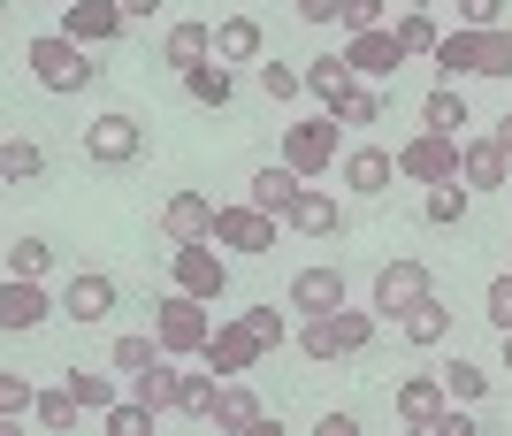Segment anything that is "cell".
Returning a JSON list of instances; mask_svg holds the SVG:
<instances>
[{
  "instance_id": "6da1fadb",
  "label": "cell",
  "mask_w": 512,
  "mask_h": 436,
  "mask_svg": "<svg viewBox=\"0 0 512 436\" xmlns=\"http://www.w3.org/2000/svg\"><path fill=\"white\" fill-rule=\"evenodd\" d=\"M31 77H39L46 92H85L100 69H92V46H77L69 31H54V39H31Z\"/></svg>"
},
{
  "instance_id": "7a4b0ae2",
  "label": "cell",
  "mask_w": 512,
  "mask_h": 436,
  "mask_svg": "<svg viewBox=\"0 0 512 436\" xmlns=\"http://www.w3.org/2000/svg\"><path fill=\"white\" fill-rule=\"evenodd\" d=\"M207 306H214V299H192V291H169V299L153 306V314H161V322H153V337H161L169 352H207V337H214Z\"/></svg>"
},
{
  "instance_id": "3957f363",
  "label": "cell",
  "mask_w": 512,
  "mask_h": 436,
  "mask_svg": "<svg viewBox=\"0 0 512 436\" xmlns=\"http://www.w3.org/2000/svg\"><path fill=\"white\" fill-rule=\"evenodd\" d=\"M138 146H146V131H138V115H123V108L85 123V161H100V169H130Z\"/></svg>"
},
{
  "instance_id": "277c9868",
  "label": "cell",
  "mask_w": 512,
  "mask_h": 436,
  "mask_svg": "<svg viewBox=\"0 0 512 436\" xmlns=\"http://www.w3.org/2000/svg\"><path fill=\"white\" fill-rule=\"evenodd\" d=\"M398 176H413V184H451V176H459V138L421 131L413 146H398Z\"/></svg>"
},
{
  "instance_id": "5b68a950",
  "label": "cell",
  "mask_w": 512,
  "mask_h": 436,
  "mask_svg": "<svg viewBox=\"0 0 512 436\" xmlns=\"http://www.w3.org/2000/svg\"><path fill=\"white\" fill-rule=\"evenodd\" d=\"M214 245H230V253H276V215L268 207H222L214 215Z\"/></svg>"
},
{
  "instance_id": "8992f818",
  "label": "cell",
  "mask_w": 512,
  "mask_h": 436,
  "mask_svg": "<svg viewBox=\"0 0 512 436\" xmlns=\"http://www.w3.org/2000/svg\"><path fill=\"white\" fill-rule=\"evenodd\" d=\"M123 0H69V8H62V31H69V39H77V46H115V39H123Z\"/></svg>"
},
{
  "instance_id": "52a82bcc",
  "label": "cell",
  "mask_w": 512,
  "mask_h": 436,
  "mask_svg": "<svg viewBox=\"0 0 512 436\" xmlns=\"http://www.w3.org/2000/svg\"><path fill=\"white\" fill-rule=\"evenodd\" d=\"M176 291H192V299H222L230 291V268L214 261V238H199V245H176Z\"/></svg>"
},
{
  "instance_id": "ba28073f",
  "label": "cell",
  "mask_w": 512,
  "mask_h": 436,
  "mask_svg": "<svg viewBox=\"0 0 512 436\" xmlns=\"http://www.w3.org/2000/svg\"><path fill=\"white\" fill-rule=\"evenodd\" d=\"M260 337H253V322L237 314V322H214V337H207V368L214 375H253V360H260Z\"/></svg>"
},
{
  "instance_id": "9c48e42d",
  "label": "cell",
  "mask_w": 512,
  "mask_h": 436,
  "mask_svg": "<svg viewBox=\"0 0 512 436\" xmlns=\"http://www.w3.org/2000/svg\"><path fill=\"white\" fill-rule=\"evenodd\" d=\"M115 299H123V291H115V276H100V268H85V276H69L62 284V314L69 322H107V314H115Z\"/></svg>"
},
{
  "instance_id": "30bf717a",
  "label": "cell",
  "mask_w": 512,
  "mask_h": 436,
  "mask_svg": "<svg viewBox=\"0 0 512 436\" xmlns=\"http://www.w3.org/2000/svg\"><path fill=\"white\" fill-rule=\"evenodd\" d=\"M46 314H62V299H46L31 276H8V291H0V329H8V337H23V329H39Z\"/></svg>"
},
{
  "instance_id": "8fae6325",
  "label": "cell",
  "mask_w": 512,
  "mask_h": 436,
  "mask_svg": "<svg viewBox=\"0 0 512 436\" xmlns=\"http://www.w3.org/2000/svg\"><path fill=\"white\" fill-rule=\"evenodd\" d=\"M459 176H467L474 192H505L512 184V153L497 138H459Z\"/></svg>"
},
{
  "instance_id": "7c38bea8",
  "label": "cell",
  "mask_w": 512,
  "mask_h": 436,
  "mask_svg": "<svg viewBox=\"0 0 512 436\" xmlns=\"http://www.w3.org/2000/svg\"><path fill=\"white\" fill-rule=\"evenodd\" d=\"M283 161H291V169L299 176H321V169H337V131H329V123H291V138H283Z\"/></svg>"
},
{
  "instance_id": "4fadbf2b",
  "label": "cell",
  "mask_w": 512,
  "mask_h": 436,
  "mask_svg": "<svg viewBox=\"0 0 512 436\" xmlns=\"http://www.w3.org/2000/svg\"><path fill=\"white\" fill-rule=\"evenodd\" d=\"M413 299H428V268H421V261H390L383 276H375V314H383V322H398Z\"/></svg>"
},
{
  "instance_id": "5bb4252c",
  "label": "cell",
  "mask_w": 512,
  "mask_h": 436,
  "mask_svg": "<svg viewBox=\"0 0 512 436\" xmlns=\"http://www.w3.org/2000/svg\"><path fill=\"white\" fill-rule=\"evenodd\" d=\"M214 215H222V207H214L207 192H176L169 207H161V230H169L176 245H199V238H214Z\"/></svg>"
},
{
  "instance_id": "9a60e30c",
  "label": "cell",
  "mask_w": 512,
  "mask_h": 436,
  "mask_svg": "<svg viewBox=\"0 0 512 436\" xmlns=\"http://www.w3.org/2000/svg\"><path fill=\"white\" fill-rule=\"evenodd\" d=\"M291 306H299V314H337L344 306V268H299V276H291Z\"/></svg>"
},
{
  "instance_id": "2e32d148",
  "label": "cell",
  "mask_w": 512,
  "mask_h": 436,
  "mask_svg": "<svg viewBox=\"0 0 512 436\" xmlns=\"http://www.w3.org/2000/svg\"><path fill=\"white\" fill-rule=\"evenodd\" d=\"M390 184H398V161H390L383 146H352L344 153V192H390Z\"/></svg>"
},
{
  "instance_id": "e0dca14e",
  "label": "cell",
  "mask_w": 512,
  "mask_h": 436,
  "mask_svg": "<svg viewBox=\"0 0 512 436\" xmlns=\"http://www.w3.org/2000/svg\"><path fill=\"white\" fill-rule=\"evenodd\" d=\"M344 62L360 69V77H390V69L406 62V46H398V31H352V46H344Z\"/></svg>"
},
{
  "instance_id": "ac0fdd59",
  "label": "cell",
  "mask_w": 512,
  "mask_h": 436,
  "mask_svg": "<svg viewBox=\"0 0 512 436\" xmlns=\"http://www.w3.org/2000/svg\"><path fill=\"white\" fill-rule=\"evenodd\" d=\"M444 375H406L398 383V421H413V429H436V414H444Z\"/></svg>"
},
{
  "instance_id": "d6986e66",
  "label": "cell",
  "mask_w": 512,
  "mask_h": 436,
  "mask_svg": "<svg viewBox=\"0 0 512 436\" xmlns=\"http://www.w3.org/2000/svg\"><path fill=\"white\" fill-rule=\"evenodd\" d=\"M299 169L291 161H268V169H253V207H268V215H291V199H299Z\"/></svg>"
},
{
  "instance_id": "ffe728a7",
  "label": "cell",
  "mask_w": 512,
  "mask_h": 436,
  "mask_svg": "<svg viewBox=\"0 0 512 436\" xmlns=\"http://www.w3.org/2000/svg\"><path fill=\"white\" fill-rule=\"evenodd\" d=\"M214 429H230V436H253L268 429V406H260L245 383H222V406H214Z\"/></svg>"
},
{
  "instance_id": "44dd1931",
  "label": "cell",
  "mask_w": 512,
  "mask_h": 436,
  "mask_svg": "<svg viewBox=\"0 0 512 436\" xmlns=\"http://www.w3.org/2000/svg\"><path fill=\"white\" fill-rule=\"evenodd\" d=\"M283 222H291V230H306V238H337V230H344V207H337L329 192H299Z\"/></svg>"
},
{
  "instance_id": "7402d4cb",
  "label": "cell",
  "mask_w": 512,
  "mask_h": 436,
  "mask_svg": "<svg viewBox=\"0 0 512 436\" xmlns=\"http://www.w3.org/2000/svg\"><path fill=\"white\" fill-rule=\"evenodd\" d=\"M352 85H360V69L344 62V54H321V62H306V92H314L321 108H337Z\"/></svg>"
},
{
  "instance_id": "603a6c76",
  "label": "cell",
  "mask_w": 512,
  "mask_h": 436,
  "mask_svg": "<svg viewBox=\"0 0 512 436\" xmlns=\"http://www.w3.org/2000/svg\"><path fill=\"white\" fill-rule=\"evenodd\" d=\"M436 69H444V77H474V69H482V31H474V23L444 31V39H436Z\"/></svg>"
},
{
  "instance_id": "cb8c5ba5",
  "label": "cell",
  "mask_w": 512,
  "mask_h": 436,
  "mask_svg": "<svg viewBox=\"0 0 512 436\" xmlns=\"http://www.w3.org/2000/svg\"><path fill=\"white\" fill-rule=\"evenodd\" d=\"M398 329H406V345H444L451 337V306L444 299H413L406 314H398Z\"/></svg>"
},
{
  "instance_id": "d4e9b609",
  "label": "cell",
  "mask_w": 512,
  "mask_h": 436,
  "mask_svg": "<svg viewBox=\"0 0 512 436\" xmlns=\"http://www.w3.org/2000/svg\"><path fill=\"white\" fill-rule=\"evenodd\" d=\"M260 46H268V39H260L253 16H222V23H214V54H222V62H260Z\"/></svg>"
},
{
  "instance_id": "484cf974",
  "label": "cell",
  "mask_w": 512,
  "mask_h": 436,
  "mask_svg": "<svg viewBox=\"0 0 512 436\" xmlns=\"http://www.w3.org/2000/svg\"><path fill=\"white\" fill-rule=\"evenodd\" d=\"M161 54H169V69H199V62H214V23H176Z\"/></svg>"
},
{
  "instance_id": "4316f807",
  "label": "cell",
  "mask_w": 512,
  "mask_h": 436,
  "mask_svg": "<svg viewBox=\"0 0 512 436\" xmlns=\"http://www.w3.org/2000/svg\"><path fill=\"white\" fill-rule=\"evenodd\" d=\"M176 383H184V375H176L169 360H153V368L130 375V398H138V406H153V414H169V406H176Z\"/></svg>"
},
{
  "instance_id": "83f0119b",
  "label": "cell",
  "mask_w": 512,
  "mask_h": 436,
  "mask_svg": "<svg viewBox=\"0 0 512 436\" xmlns=\"http://www.w3.org/2000/svg\"><path fill=\"white\" fill-rule=\"evenodd\" d=\"M184 92H192L199 108H230V92H237V77H230V69H222V54H214V62L184 69Z\"/></svg>"
},
{
  "instance_id": "f1b7e54d",
  "label": "cell",
  "mask_w": 512,
  "mask_h": 436,
  "mask_svg": "<svg viewBox=\"0 0 512 436\" xmlns=\"http://www.w3.org/2000/svg\"><path fill=\"white\" fill-rule=\"evenodd\" d=\"M421 123H428V131H451V138H467V100H459L451 85H436V92L421 100Z\"/></svg>"
},
{
  "instance_id": "f546056e",
  "label": "cell",
  "mask_w": 512,
  "mask_h": 436,
  "mask_svg": "<svg viewBox=\"0 0 512 436\" xmlns=\"http://www.w3.org/2000/svg\"><path fill=\"white\" fill-rule=\"evenodd\" d=\"M214 406H222V383H214V375H184V383H176V414L214 421Z\"/></svg>"
},
{
  "instance_id": "4dcf8cb0",
  "label": "cell",
  "mask_w": 512,
  "mask_h": 436,
  "mask_svg": "<svg viewBox=\"0 0 512 436\" xmlns=\"http://www.w3.org/2000/svg\"><path fill=\"white\" fill-rule=\"evenodd\" d=\"M467 192H474L467 176H451V184H428L421 215H428V222H459V215H467Z\"/></svg>"
},
{
  "instance_id": "1f68e13d",
  "label": "cell",
  "mask_w": 512,
  "mask_h": 436,
  "mask_svg": "<svg viewBox=\"0 0 512 436\" xmlns=\"http://www.w3.org/2000/svg\"><path fill=\"white\" fill-rule=\"evenodd\" d=\"M0 176H8V184H31V176H46V153L31 146V138H8V146H0Z\"/></svg>"
},
{
  "instance_id": "d6a6232c",
  "label": "cell",
  "mask_w": 512,
  "mask_h": 436,
  "mask_svg": "<svg viewBox=\"0 0 512 436\" xmlns=\"http://www.w3.org/2000/svg\"><path fill=\"white\" fill-rule=\"evenodd\" d=\"M390 31H398V46H406V54H436V39H444V31H436V16H428V8H406V16L390 23Z\"/></svg>"
},
{
  "instance_id": "836d02e7",
  "label": "cell",
  "mask_w": 512,
  "mask_h": 436,
  "mask_svg": "<svg viewBox=\"0 0 512 436\" xmlns=\"http://www.w3.org/2000/svg\"><path fill=\"white\" fill-rule=\"evenodd\" d=\"M337 123H352V131H375V123H383V92L352 85V92L337 100Z\"/></svg>"
},
{
  "instance_id": "e575fe53",
  "label": "cell",
  "mask_w": 512,
  "mask_h": 436,
  "mask_svg": "<svg viewBox=\"0 0 512 436\" xmlns=\"http://www.w3.org/2000/svg\"><path fill=\"white\" fill-rule=\"evenodd\" d=\"M46 268H54V245L46 238H16L8 245V276H31V284H39Z\"/></svg>"
},
{
  "instance_id": "d590c367",
  "label": "cell",
  "mask_w": 512,
  "mask_h": 436,
  "mask_svg": "<svg viewBox=\"0 0 512 436\" xmlns=\"http://www.w3.org/2000/svg\"><path fill=\"white\" fill-rule=\"evenodd\" d=\"M153 360H169V345H161V337H115V368H123V375L153 368Z\"/></svg>"
},
{
  "instance_id": "8d00e7d4",
  "label": "cell",
  "mask_w": 512,
  "mask_h": 436,
  "mask_svg": "<svg viewBox=\"0 0 512 436\" xmlns=\"http://www.w3.org/2000/svg\"><path fill=\"white\" fill-rule=\"evenodd\" d=\"M444 391L459 398V406H474V398H490V375L474 368V360H451V368H444Z\"/></svg>"
},
{
  "instance_id": "74e56055",
  "label": "cell",
  "mask_w": 512,
  "mask_h": 436,
  "mask_svg": "<svg viewBox=\"0 0 512 436\" xmlns=\"http://www.w3.org/2000/svg\"><path fill=\"white\" fill-rule=\"evenodd\" d=\"M39 421L46 429H77V421H85V398L77 391H39Z\"/></svg>"
},
{
  "instance_id": "f35d334b",
  "label": "cell",
  "mask_w": 512,
  "mask_h": 436,
  "mask_svg": "<svg viewBox=\"0 0 512 436\" xmlns=\"http://www.w3.org/2000/svg\"><path fill=\"white\" fill-rule=\"evenodd\" d=\"M69 391L85 398V414H107V406H115V383H107V375H92V368H69Z\"/></svg>"
},
{
  "instance_id": "ab89813d",
  "label": "cell",
  "mask_w": 512,
  "mask_h": 436,
  "mask_svg": "<svg viewBox=\"0 0 512 436\" xmlns=\"http://www.w3.org/2000/svg\"><path fill=\"white\" fill-rule=\"evenodd\" d=\"M474 77H512V31L497 23V31H482V69Z\"/></svg>"
},
{
  "instance_id": "60d3db41",
  "label": "cell",
  "mask_w": 512,
  "mask_h": 436,
  "mask_svg": "<svg viewBox=\"0 0 512 436\" xmlns=\"http://www.w3.org/2000/svg\"><path fill=\"white\" fill-rule=\"evenodd\" d=\"M260 92H268V100H291V92H306V69H291V62H260Z\"/></svg>"
},
{
  "instance_id": "b9f144b4",
  "label": "cell",
  "mask_w": 512,
  "mask_h": 436,
  "mask_svg": "<svg viewBox=\"0 0 512 436\" xmlns=\"http://www.w3.org/2000/svg\"><path fill=\"white\" fill-rule=\"evenodd\" d=\"M337 345H344V352H367V345H375V314H352V306H337Z\"/></svg>"
},
{
  "instance_id": "7bdbcfd3",
  "label": "cell",
  "mask_w": 512,
  "mask_h": 436,
  "mask_svg": "<svg viewBox=\"0 0 512 436\" xmlns=\"http://www.w3.org/2000/svg\"><path fill=\"white\" fill-rule=\"evenodd\" d=\"M299 345L314 352V360H337V352H344V345H337V314H314V322L299 329Z\"/></svg>"
},
{
  "instance_id": "ee69618b",
  "label": "cell",
  "mask_w": 512,
  "mask_h": 436,
  "mask_svg": "<svg viewBox=\"0 0 512 436\" xmlns=\"http://www.w3.org/2000/svg\"><path fill=\"white\" fill-rule=\"evenodd\" d=\"M107 436H146L153 429V406H138V398H130V406H107Z\"/></svg>"
},
{
  "instance_id": "f6af8a7d",
  "label": "cell",
  "mask_w": 512,
  "mask_h": 436,
  "mask_svg": "<svg viewBox=\"0 0 512 436\" xmlns=\"http://www.w3.org/2000/svg\"><path fill=\"white\" fill-rule=\"evenodd\" d=\"M0 414H39V391L23 375H0Z\"/></svg>"
},
{
  "instance_id": "bcb514c9",
  "label": "cell",
  "mask_w": 512,
  "mask_h": 436,
  "mask_svg": "<svg viewBox=\"0 0 512 436\" xmlns=\"http://www.w3.org/2000/svg\"><path fill=\"white\" fill-rule=\"evenodd\" d=\"M482 314H490L497 329H512V268H505V276H497L490 291H482Z\"/></svg>"
},
{
  "instance_id": "7dc6e473",
  "label": "cell",
  "mask_w": 512,
  "mask_h": 436,
  "mask_svg": "<svg viewBox=\"0 0 512 436\" xmlns=\"http://www.w3.org/2000/svg\"><path fill=\"white\" fill-rule=\"evenodd\" d=\"M390 0H344V31H383Z\"/></svg>"
},
{
  "instance_id": "c3c4849f",
  "label": "cell",
  "mask_w": 512,
  "mask_h": 436,
  "mask_svg": "<svg viewBox=\"0 0 512 436\" xmlns=\"http://www.w3.org/2000/svg\"><path fill=\"white\" fill-rule=\"evenodd\" d=\"M497 16H505V0H459V23L474 31H497Z\"/></svg>"
},
{
  "instance_id": "681fc988",
  "label": "cell",
  "mask_w": 512,
  "mask_h": 436,
  "mask_svg": "<svg viewBox=\"0 0 512 436\" xmlns=\"http://www.w3.org/2000/svg\"><path fill=\"white\" fill-rule=\"evenodd\" d=\"M245 322H253V337H260V345H283V314H276V306H253Z\"/></svg>"
},
{
  "instance_id": "f907efd6",
  "label": "cell",
  "mask_w": 512,
  "mask_h": 436,
  "mask_svg": "<svg viewBox=\"0 0 512 436\" xmlns=\"http://www.w3.org/2000/svg\"><path fill=\"white\" fill-rule=\"evenodd\" d=\"M306 23H344V0H299Z\"/></svg>"
},
{
  "instance_id": "816d5d0a",
  "label": "cell",
  "mask_w": 512,
  "mask_h": 436,
  "mask_svg": "<svg viewBox=\"0 0 512 436\" xmlns=\"http://www.w3.org/2000/svg\"><path fill=\"white\" fill-rule=\"evenodd\" d=\"M428 436H474V421L459 414V406H444V414H436V429H428Z\"/></svg>"
},
{
  "instance_id": "f5cc1de1",
  "label": "cell",
  "mask_w": 512,
  "mask_h": 436,
  "mask_svg": "<svg viewBox=\"0 0 512 436\" xmlns=\"http://www.w3.org/2000/svg\"><path fill=\"white\" fill-rule=\"evenodd\" d=\"M153 8H161V0H123V16H153Z\"/></svg>"
},
{
  "instance_id": "db71d44e",
  "label": "cell",
  "mask_w": 512,
  "mask_h": 436,
  "mask_svg": "<svg viewBox=\"0 0 512 436\" xmlns=\"http://www.w3.org/2000/svg\"><path fill=\"white\" fill-rule=\"evenodd\" d=\"M497 146H505V153H512V115H505V123H497Z\"/></svg>"
},
{
  "instance_id": "11a10c76",
  "label": "cell",
  "mask_w": 512,
  "mask_h": 436,
  "mask_svg": "<svg viewBox=\"0 0 512 436\" xmlns=\"http://www.w3.org/2000/svg\"><path fill=\"white\" fill-rule=\"evenodd\" d=\"M505 375H512V329H505Z\"/></svg>"
},
{
  "instance_id": "9f6ffc18",
  "label": "cell",
  "mask_w": 512,
  "mask_h": 436,
  "mask_svg": "<svg viewBox=\"0 0 512 436\" xmlns=\"http://www.w3.org/2000/svg\"><path fill=\"white\" fill-rule=\"evenodd\" d=\"M406 8H436V0H406Z\"/></svg>"
}]
</instances>
